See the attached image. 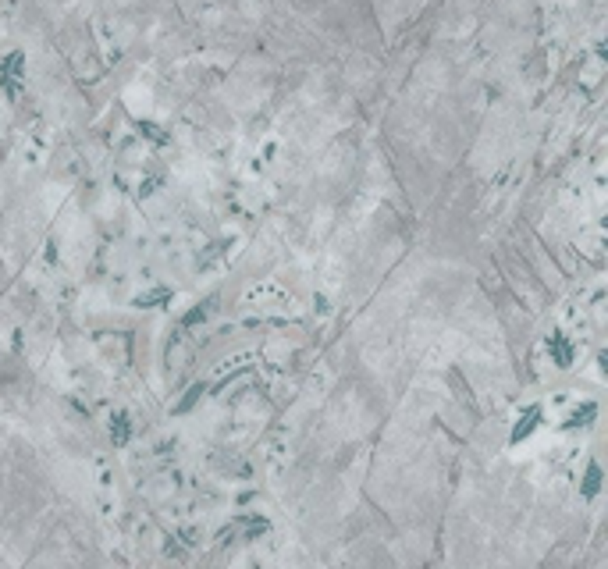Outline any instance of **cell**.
<instances>
[{
    "instance_id": "6da1fadb",
    "label": "cell",
    "mask_w": 608,
    "mask_h": 569,
    "mask_svg": "<svg viewBox=\"0 0 608 569\" xmlns=\"http://www.w3.org/2000/svg\"><path fill=\"white\" fill-rule=\"evenodd\" d=\"M537 424H541V409H537V406H530L527 413H523V416L516 420V431H512V441H523V438H530V434L537 431Z\"/></svg>"
},
{
    "instance_id": "7a4b0ae2",
    "label": "cell",
    "mask_w": 608,
    "mask_h": 569,
    "mask_svg": "<svg viewBox=\"0 0 608 569\" xmlns=\"http://www.w3.org/2000/svg\"><path fill=\"white\" fill-rule=\"evenodd\" d=\"M548 349H552V356H555L558 367H569V363H573V345H569V339H565V334H552V339H548Z\"/></svg>"
},
{
    "instance_id": "3957f363",
    "label": "cell",
    "mask_w": 608,
    "mask_h": 569,
    "mask_svg": "<svg viewBox=\"0 0 608 569\" xmlns=\"http://www.w3.org/2000/svg\"><path fill=\"white\" fill-rule=\"evenodd\" d=\"M594 413H598V409H594V402H587V406H583V413L576 409V413H573V420H569V431H576V427H587V424H591V420H594Z\"/></svg>"
},
{
    "instance_id": "277c9868",
    "label": "cell",
    "mask_w": 608,
    "mask_h": 569,
    "mask_svg": "<svg viewBox=\"0 0 608 569\" xmlns=\"http://www.w3.org/2000/svg\"><path fill=\"white\" fill-rule=\"evenodd\" d=\"M598 484H601V470H598V466H591V470H587V484H583V491H587V495H594V491H598Z\"/></svg>"
}]
</instances>
